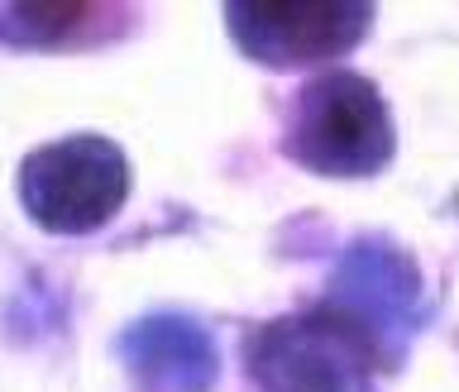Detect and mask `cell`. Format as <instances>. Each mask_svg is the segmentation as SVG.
<instances>
[{"mask_svg": "<svg viewBox=\"0 0 459 392\" xmlns=\"http://www.w3.org/2000/svg\"><path fill=\"white\" fill-rule=\"evenodd\" d=\"M244 369L258 392H373L383 335L354 301H325L258 326L244 340Z\"/></svg>", "mask_w": 459, "mask_h": 392, "instance_id": "cell-1", "label": "cell"}, {"mask_svg": "<svg viewBox=\"0 0 459 392\" xmlns=\"http://www.w3.org/2000/svg\"><path fill=\"white\" fill-rule=\"evenodd\" d=\"M287 158L321 178H368L393 158V115L359 72H321L287 120Z\"/></svg>", "mask_w": 459, "mask_h": 392, "instance_id": "cell-2", "label": "cell"}, {"mask_svg": "<svg viewBox=\"0 0 459 392\" xmlns=\"http://www.w3.org/2000/svg\"><path fill=\"white\" fill-rule=\"evenodd\" d=\"M129 158L106 135H67L20 163V201L48 235H91L125 206Z\"/></svg>", "mask_w": 459, "mask_h": 392, "instance_id": "cell-3", "label": "cell"}, {"mask_svg": "<svg viewBox=\"0 0 459 392\" xmlns=\"http://www.w3.org/2000/svg\"><path fill=\"white\" fill-rule=\"evenodd\" d=\"M373 20L359 0H325V5H278V0H235L225 5V24L235 43L254 63L268 67H301L344 57L364 39Z\"/></svg>", "mask_w": 459, "mask_h": 392, "instance_id": "cell-4", "label": "cell"}, {"mask_svg": "<svg viewBox=\"0 0 459 392\" xmlns=\"http://www.w3.org/2000/svg\"><path fill=\"white\" fill-rule=\"evenodd\" d=\"M115 350L139 392H206L215 383V344L186 316H143Z\"/></svg>", "mask_w": 459, "mask_h": 392, "instance_id": "cell-5", "label": "cell"}, {"mask_svg": "<svg viewBox=\"0 0 459 392\" xmlns=\"http://www.w3.org/2000/svg\"><path fill=\"white\" fill-rule=\"evenodd\" d=\"M0 34L10 43H43V48H72V43H96L120 29L125 10L115 5H0Z\"/></svg>", "mask_w": 459, "mask_h": 392, "instance_id": "cell-6", "label": "cell"}]
</instances>
